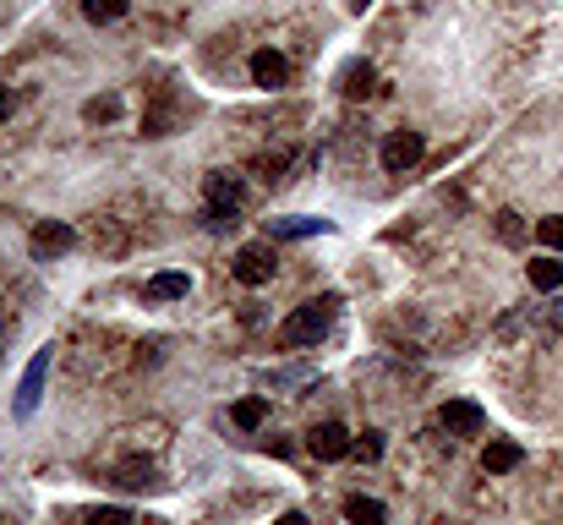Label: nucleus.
I'll return each mask as SVG.
<instances>
[{
	"mask_svg": "<svg viewBox=\"0 0 563 525\" xmlns=\"http://www.w3.org/2000/svg\"><path fill=\"white\" fill-rule=\"evenodd\" d=\"M334 307H339L334 296L301 301V307L290 312L285 323H279V345H290V350H301V345H318L323 334H328V318H334Z\"/></svg>",
	"mask_w": 563,
	"mask_h": 525,
	"instance_id": "nucleus-1",
	"label": "nucleus"
},
{
	"mask_svg": "<svg viewBox=\"0 0 563 525\" xmlns=\"http://www.w3.org/2000/svg\"><path fill=\"white\" fill-rule=\"evenodd\" d=\"M421 154H427V137L421 132H410V126H400V132H389L383 137V170L389 175H405V170H416L421 165Z\"/></svg>",
	"mask_w": 563,
	"mask_h": 525,
	"instance_id": "nucleus-2",
	"label": "nucleus"
},
{
	"mask_svg": "<svg viewBox=\"0 0 563 525\" xmlns=\"http://www.w3.org/2000/svg\"><path fill=\"white\" fill-rule=\"evenodd\" d=\"M50 361H55V345L33 350L28 372H22V383H17V405H11L17 416H33V411H39V400H44V378H50Z\"/></svg>",
	"mask_w": 563,
	"mask_h": 525,
	"instance_id": "nucleus-3",
	"label": "nucleus"
},
{
	"mask_svg": "<svg viewBox=\"0 0 563 525\" xmlns=\"http://www.w3.org/2000/svg\"><path fill=\"white\" fill-rule=\"evenodd\" d=\"M274 268H279V258H274V247L268 241H246V247L236 252V263H230V274L241 279V285H268L274 279Z\"/></svg>",
	"mask_w": 563,
	"mask_h": 525,
	"instance_id": "nucleus-4",
	"label": "nucleus"
},
{
	"mask_svg": "<svg viewBox=\"0 0 563 525\" xmlns=\"http://www.w3.org/2000/svg\"><path fill=\"white\" fill-rule=\"evenodd\" d=\"M28 247H33V258H39V263H55L61 252L77 247V230L66 225V219H39L33 236H28Z\"/></svg>",
	"mask_w": 563,
	"mask_h": 525,
	"instance_id": "nucleus-5",
	"label": "nucleus"
},
{
	"mask_svg": "<svg viewBox=\"0 0 563 525\" xmlns=\"http://www.w3.org/2000/svg\"><path fill=\"white\" fill-rule=\"evenodd\" d=\"M438 422L449 427V433H460V438H476V433L487 427V411H482L476 400H449V405L438 411Z\"/></svg>",
	"mask_w": 563,
	"mask_h": 525,
	"instance_id": "nucleus-6",
	"label": "nucleus"
},
{
	"mask_svg": "<svg viewBox=\"0 0 563 525\" xmlns=\"http://www.w3.org/2000/svg\"><path fill=\"white\" fill-rule=\"evenodd\" d=\"M307 449L318 454V460H345V454H350V433L339 422H323V427H312V433H307Z\"/></svg>",
	"mask_w": 563,
	"mask_h": 525,
	"instance_id": "nucleus-7",
	"label": "nucleus"
},
{
	"mask_svg": "<svg viewBox=\"0 0 563 525\" xmlns=\"http://www.w3.org/2000/svg\"><path fill=\"white\" fill-rule=\"evenodd\" d=\"M285 77H290V61L279 50H257L252 55V83L257 88H285Z\"/></svg>",
	"mask_w": 563,
	"mask_h": 525,
	"instance_id": "nucleus-8",
	"label": "nucleus"
},
{
	"mask_svg": "<svg viewBox=\"0 0 563 525\" xmlns=\"http://www.w3.org/2000/svg\"><path fill=\"white\" fill-rule=\"evenodd\" d=\"M520 460H525V449L514 438H492L487 449H482V465L492 476H509V471H520Z\"/></svg>",
	"mask_w": 563,
	"mask_h": 525,
	"instance_id": "nucleus-9",
	"label": "nucleus"
},
{
	"mask_svg": "<svg viewBox=\"0 0 563 525\" xmlns=\"http://www.w3.org/2000/svg\"><path fill=\"white\" fill-rule=\"evenodd\" d=\"M175 126H181V104L175 99H154L143 110V137H170Z\"/></svg>",
	"mask_w": 563,
	"mask_h": 525,
	"instance_id": "nucleus-10",
	"label": "nucleus"
},
{
	"mask_svg": "<svg viewBox=\"0 0 563 525\" xmlns=\"http://www.w3.org/2000/svg\"><path fill=\"white\" fill-rule=\"evenodd\" d=\"M186 290H192V279H186L181 268H164V274L148 279V290H143V296H148V301H181Z\"/></svg>",
	"mask_w": 563,
	"mask_h": 525,
	"instance_id": "nucleus-11",
	"label": "nucleus"
},
{
	"mask_svg": "<svg viewBox=\"0 0 563 525\" xmlns=\"http://www.w3.org/2000/svg\"><path fill=\"white\" fill-rule=\"evenodd\" d=\"M372 83H378V72H372V61H350L345 72H339V93L345 99H367Z\"/></svg>",
	"mask_w": 563,
	"mask_h": 525,
	"instance_id": "nucleus-12",
	"label": "nucleus"
},
{
	"mask_svg": "<svg viewBox=\"0 0 563 525\" xmlns=\"http://www.w3.org/2000/svg\"><path fill=\"white\" fill-rule=\"evenodd\" d=\"M203 197H208V203H241V197H246V186H241V175L214 170V175L203 181Z\"/></svg>",
	"mask_w": 563,
	"mask_h": 525,
	"instance_id": "nucleus-13",
	"label": "nucleus"
},
{
	"mask_svg": "<svg viewBox=\"0 0 563 525\" xmlns=\"http://www.w3.org/2000/svg\"><path fill=\"white\" fill-rule=\"evenodd\" d=\"M536 345H558L563 340V301H553V307L536 312V329H531Z\"/></svg>",
	"mask_w": 563,
	"mask_h": 525,
	"instance_id": "nucleus-14",
	"label": "nucleus"
},
{
	"mask_svg": "<svg viewBox=\"0 0 563 525\" xmlns=\"http://www.w3.org/2000/svg\"><path fill=\"white\" fill-rule=\"evenodd\" d=\"M230 422L246 427V433H257V427L268 422V400L263 394H246V400H236V411H230Z\"/></svg>",
	"mask_w": 563,
	"mask_h": 525,
	"instance_id": "nucleus-15",
	"label": "nucleus"
},
{
	"mask_svg": "<svg viewBox=\"0 0 563 525\" xmlns=\"http://www.w3.org/2000/svg\"><path fill=\"white\" fill-rule=\"evenodd\" d=\"M345 520L350 525H383V520H389V509H383L378 498H361L356 493V498H345Z\"/></svg>",
	"mask_w": 563,
	"mask_h": 525,
	"instance_id": "nucleus-16",
	"label": "nucleus"
},
{
	"mask_svg": "<svg viewBox=\"0 0 563 525\" xmlns=\"http://www.w3.org/2000/svg\"><path fill=\"white\" fill-rule=\"evenodd\" d=\"M492 230H498V241H503V247H525V236H531L525 214H514V208H503V214L492 219Z\"/></svg>",
	"mask_w": 563,
	"mask_h": 525,
	"instance_id": "nucleus-17",
	"label": "nucleus"
},
{
	"mask_svg": "<svg viewBox=\"0 0 563 525\" xmlns=\"http://www.w3.org/2000/svg\"><path fill=\"white\" fill-rule=\"evenodd\" d=\"M252 170H257V175H268V181H285V170H290V148H263V154L252 159Z\"/></svg>",
	"mask_w": 563,
	"mask_h": 525,
	"instance_id": "nucleus-18",
	"label": "nucleus"
},
{
	"mask_svg": "<svg viewBox=\"0 0 563 525\" xmlns=\"http://www.w3.org/2000/svg\"><path fill=\"white\" fill-rule=\"evenodd\" d=\"M115 476H121V487H132V493H143V487H159V471H154V465H143V460H126Z\"/></svg>",
	"mask_w": 563,
	"mask_h": 525,
	"instance_id": "nucleus-19",
	"label": "nucleus"
},
{
	"mask_svg": "<svg viewBox=\"0 0 563 525\" xmlns=\"http://www.w3.org/2000/svg\"><path fill=\"white\" fill-rule=\"evenodd\" d=\"M126 6H132V0H82V17L104 28V22H121V17H126Z\"/></svg>",
	"mask_w": 563,
	"mask_h": 525,
	"instance_id": "nucleus-20",
	"label": "nucleus"
},
{
	"mask_svg": "<svg viewBox=\"0 0 563 525\" xmlns=\"http://www.w3.org/2000/svg\"><path fill=\"white\" fill-rule=\"evenodd\" d=\"M525 274H531L536 290H558V285H563V263H558V258H536Z\"/></svg>",
	"mask_w": 563,
	"mask_h": 525,
	"instance_id": "nucleus-21",
	"label": "nucleus"
},
{
	"mask_svg": "<svg viewBox=\"0 0 563 525\" xmlns=\"http://www.w3.org/2000/svg\"><path fill=\"white\" fill-rule=\"evenodd\" d=\"M203 225H208V230H236V225H241V203H208Z\"/></svg>",
	"mask_w": 563,
	"mask_h": 525,
	"instance_id": "nucleus-22",
	"label": "nucleus"
},
{
	"mask_svg": "<svg viewBox=\"0 0 563 525\" xmlns=\"http://www.w3.org/2000/svg\"><path fill=\"white\" fill-rule=\"evenodd\" d=\"M115 115H121V99H115V93H99V99H88L82 104V121H115Z\"/></svg>",
	"mask_w": 563,
	"mask_h": 525,
	"instance_id": "nucleus-23",
	"label": "nucleus"
},
{
	"mask_svg": "<svg viewBox=\"0 0 563 525\" xmlns=\"http://www.w3.org/2000/svg\"><path fill=\"white\" fill-rule=\"evenodd\" d=\"M274 236H323L328 230V219H274Z\"/></svg>",
	"mask_w": 563,
	"mask_h": 525,
	"instance_id": "nucleus-24",
	"label": "nucleus"
},
{
	"mask_svg": "<svg viewBox=\"0 0 563 525\" xmlns=\"http://www.w3.org/2000/svg\"><path fill=\"white\" fill-rule=\"evenodd\" d=\"M536 241H542V247H553V252H563V214L536 219Z\"/></svg>",
	"mask_w": 563,
	"mask_h": 525,
	"instance_id": "nucleus-25",
	"label": "nucleus"
},
{
	"mask_svg": "<svg viewBox=\"0 0 563 525\" xmlns=\"http://www.w3.org/2000/svg\"><path fill=\"white\" fill-rule=\"evenodd\" d=\"M350 449H356L361 460H383V433H361L356 443H350Z\"/></svg>",
	"mask_w": 563,
	"mask_h": 525,
	"instance_id": "nucleus-26",
	"label": "nucleus"
},
{
	"mask_svg": "<svg viewBox=\"0 0 563 525\" xmlns=\"http://www.w3.org/2000/svg\"><path fill=\"white\" fill-rule=\"evenodd\" d=\"M88 525H137V520L126 515V509H93V515H88Z\"/></svg>",
	"mask_w": 563,
	"mask_h": 525,
	"instance_id": "nucleus-27",
	"label": "nucleus"
},
{
	"mask_svg": "<svg viewBox=\"0 0 563 525\" xmlns=\"http://www.w3.org/2000/svg\"><path fill=\"white\" fill-rule=\"evenodd\" d=\"M11 334H17V318H11V307H0V350L11 345Z\"/></svg>",
	"mask_w": 563,
	"mask_h": 525,
	"instance_id": "nucleus-28",
	"label": "nucleus"
},
{
	"mask_svg": "<svg viewBox=\"0 0 563 525\" xmlns=\"http://www.w3.org/2000/svg\"><path fill=\"white\" fill-rule=\"evenodd\" d=\"M0 121H11V88H0Z\"/></svg>",
	"mask_w": 563,
	"mask_h": 525,
	"instance_id": "nucleus-29",
	"label": "nucleus"
},
{
	"mask_svg": "<svg viewBox=\"0 0 563 525\" xmlns=\"http://www.w3.org/2000/svg\"><path fill=\"white\" fill-rule=\"evenodd\" d=\"M279 525H307V515H301V509H290V515H279Z\"/></svg>",
	"mask_w": 563,
	"mask_h": 525,
	"instance_id": "nucleus-30",
	"label": "nucleus"
}]
</instances>
